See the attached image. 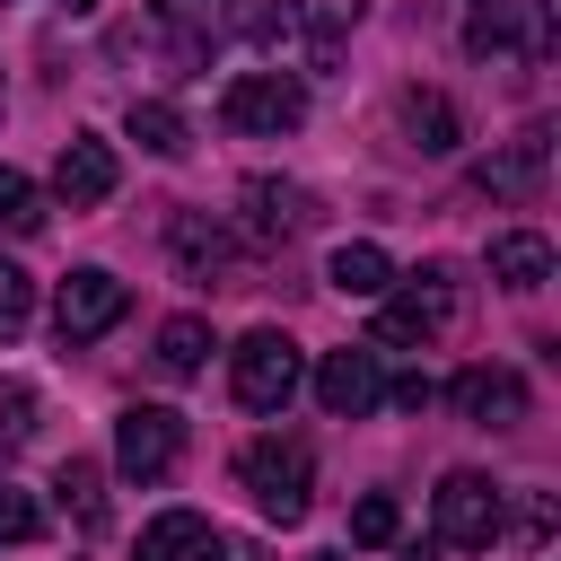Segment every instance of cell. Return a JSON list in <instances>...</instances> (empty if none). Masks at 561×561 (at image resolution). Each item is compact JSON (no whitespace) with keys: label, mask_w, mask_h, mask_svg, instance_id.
Listing matches in <instances>:
<instances>
[{"label":"cell","mask_w":561,"mask_h":561,"mask_svg":"<svg viewBox=\"0 0 561 561\" xmlns=\"http://www.w3.org/2000/svg\"><path fill=\"white\" fill-rule=\"evenodd\" d=\"M456 316H465V280H456L447 263H421V272H403V298L377 307V342H412V351H430V342L456 333Z\"/></svg>","instance_id":"obj_1"},{"label":"cell","mask_w":561,"mask_h":561,"mask_svg":"<svg viewBox=\"0 0 561 561\" xmlns=\"http://www.w3.org/2000/svg\"><path fill=\"white\" fill-rule=\"evenodd\" d=\"M465 53L491 61V70H535V61L552 53V9H543V0H473Z\"/></svg>","instance_id":"obj_2"},{"label":"cell","mask_w":561,"mask_h":561,"mask_svg":"<svg viewBox=\"0 0 561 561\" xmlns=\"http://www.w3.org/2000/svg\"><path fill=\"white\" fill-rule=\"evenodd\" d=\"M237 473H245L254 508H263V517H280V526H298V517H307V500H316V456H307V438H254Z\"/></svg>","instance_id":"obj_3"},{"label":"cell","mask_w":561,"mask_h":561,"mask_svg":"<svg viewBox=\"0 0 561 561\" xmlns=\"http://www.w3.org/2000/svg\"><path fill=\"white\" fill-rule=\"evenodd\" d=\"M219 123H228V131H245V140H280V131H298V123H307V88H298L289 70H245V79H228Z\"/></svg>","instance_id":"obj_4"},{"label":"cell","mask_w":561,"mask_h":561,"mask_svg":"<svg viewBox=\"0 0 561 561\" xmlns=\"http://www.w3.org/2000/svg\"><path fill=\"white\" fill-rule=\"evenodd\" d=\"M298 377H307V359H298V342L289 333H245L237 342V359H228V386H237V403L245 412H280L289 394H298Z\"/></svg>","instance_id":"obj_5"},{"label":"cell","mask_w":561,"mask_h":561,"mask_svg":"<svg viewBox=\"0 0 561 561\" xmlns=\"http://www.w3.org/2000/svg\"><path fill=\"white\" fill-rule=\"evenodd\" d=\"M430 508H438V543H456V552H491L508 535V500L491 473H447Z\"/></svg>","instance_id":"obj_6"},{"label":"cell","mask_w":561,"mask_h":561,"mask_svg":"<svg viewBox=\"0 0 561 561\" xmlns=\"http://www.w3.org/2000/svg\"><path fill=\"white\" fill-rule=\"evenodd\" d=\"M123 316H131V289H123L105 263H79V272L61 280V298H53V333H61V351H79V342L114 333Z\"/></svg>","instance_id":"obj_7"},{"label":"cell","mask_w":561,"mask_h":561,"mask_svg":"<svg viewBox=\"0 0 561 561\" xmlns=\"http://www.w3.org/2000/svg\"><path fill=\"white\" fill-rule=\"evenodd\" d=\"M114 465H123L131 482H167V473L184 465V412H167V403H131V412L114 421Z\"/></svg>","instance_id":"obj_8"},{"label":"cell","mask_w":561,"mask_h":561,"mask_svg":"<svg viewBox=\"0 0 561 561\" xmlns=\"http://www.w3.org/2000/svg\"><path fill=\"white\" fill-rule=\"evenodd\" d=\"M167 245H175L184 280H210V289L245 280V245H237V237H228L210 210H175V219H167Z\"/></svg>","instance_id":"obj_9"},{"label":"cell","mask_w":561,"mask_h":561,"mask_svg":"<svg viewBox=\"0 0 561 561\" xmlns=\"http://www.w3.org/2000/svg\"><path fill=\"white\" fill-rule=\"evenodd\" d=\"M543 167H552V131L526 123L517 140H500V149L473 167V184H482L491 202H535V193H543Z\"/></svg>","instance_id":"obj_10"},{"label":"cell","mask_w":561,"mask_h":561,"mask_svg":"<svg viewBox=\"0 0 561 561\" xmlns=\"http://www.w3.org/2000/svg\"><path fill=\"white\" fill-rule=\"evenodd\" d=\"M377 394H386V368H377V351H368V342H351V351H324V359H316V403H324L333 421L377 412Z\"/></svg>","instance_id":"obj_11"},{"label":"cell","mask_w":561,"mask_h":561,"mask_svg":"<svg viewBox=\"0 0 561 561\" xmlns=\"http://www.w3.org/2000/svg\"><path fill=\"white\" fill-rule=\"evenodd\" d=\"M114 184H123V167H114V140H96V131H70V140H61V167H53V193H61L70 210H96Z\"/></svg>","instance_id":"obj_12"},{"label":"cell","mask_w":561,"mask_h":561,"mask_svg":"<svg viewBox=\"0 0 561 561\" xmlns=\"http://www.w3.org/2000/svg\"><path fill=\"white\" fill-rule=\"evenodd\" d=\"M447 403H456L465 421H482V430H508V421H526V377H517V368H465V377L447 386Z\"/></svg>","instance_id":"obj_13"},{"label":"cell","mask_w":561,"mask_h":561,"mask_svg":"<svg viewBox=\"0 0 561 561\" xmlns=\"http://www.w3.org/2000/svg\"><path fill=\"white\" fill-rule=\"evenodd\" d=\"M237 202H245V228H254L263 245H272V237H298V228L316 219V202H307L298 184H272V175H254V184H245Z\"/></svg>","instance_id":"obj_14"},{"label":"cell","mask_w":561,"mask_h":561,"mask_svg":"<svg viewBox=\"0 0 561 561\" xmlns=\"http://www.w3.org/2000/svg\"><path fill=\"white\" fill-rule=\"evenodd\" d=\"M324 280H333L342 298H386V289H394V254H386V245H368V237H351V245H333Z\"/></svg>","instance_id":"obj_15"},{"label":"cell","mask_w":561,"mask_h":561,"mask_svg":"<svg viewBox=\"0 0 561 561\" xmlns=\"http://www.w3.org/2000/svg\"><path fill=\"white\" fill-rule=\"evenodd\" d=\"M202 552H210V517L202 508H167V517L140 526V552L131 561H202Z\"/></svg>","instance_id":"obj_16"},{"label":"cell","mask_w":561,"mask_h":561,"mask_svg":"<svg viewBox=\"0 0 561 561\" xmlns=\"http://www.w3.org/2000/svg\"><path fill=\"white\" fill-rule=\"evenodd\" d=\"M491 280H500V289H543V280H552V245H543L535 228L491 237Z\"/></svg>","instance_id":"obj_17"},{"label":"cell","mask_w":561,"mask_h":561,"mask_svg":"<svg viewBox=\"0 0 561 561\" xmlns=\"http://www.w3.org/2000/svg\"><path fill=\"white\" fill-rule=\"evenodd\" d=\"M158 26L175 35V61H202L228 26V0H158Z\"/></svg>","instance_id":"obj_18"},{"label":"cell","mask_w":561,"mask_h":561,"mask_svg":"<svg viewBox=\"0 0 561 561\" xmlns=\"http://www.w3.org/2000/svg\"><path fill=\"white\" fill-rule=\"evenodd\" d=\"M403 131H412V149H430V158H447V149L465 140V123H456V105H447L438 88H403Z\"/></svg>","instance_id":"obj_19"},{"label":"cell","mask_w":561,"mask_h":561,"mask_svg":"<svg viewBox=\"0 0 561 561\" xmlns=\"http://www.w3.org/2000/svg\"><path fill=\"white\" fill-rule=\"evenodd\" d=\"M53 491H61V508H70L79 535H105V465H96V456H70V465L53 473Z\"/></svg>","instance_id":"obj_20"},{"label":"cell","mask_w":561,"mask_h":561,"mask_svg":"<svg viewBox=\"0 0 561 561\" xmlns=\"http://www.w3.org/2000/svg\"><path fill=\"white\" fill-rule=\"evenodd\" d=\"M123 123H131V140H140L149 158H184V149H193V131H184V114H175L167 96H131Z\"/></svg>","instance_id":"obj_21"},{"label":"cell","mask_w":561,"mask_h":561,"mask_svg":"<svg viewBox=\"0 0 561 561\" xmlns=\"http://www.w3.org/2000/svg\"><path fill=\"white\" fill-rule=\"evenodd\" d=\"M245 44L272 53V61L298 53V44H307V9H298V0H254V9H245Z\"/></svg>","instance_id":"obj_22"},{"label":"cell","mask_w":561,"mask_h":561,"mask_svg":"<svg viewBox=\"0 0 561 561\" xmlns=\"http://www.w3.org/2000/svg\"><path fill=\"white\" fill-rule=\"evenodd\" d=\"M202 359H210V324H202V316H167V324H158V368H167V377H193Z\"/></svg>","instance_id":"obj_23"},{"label":"cell","mask_w":561,"mask_h":561,"mask_svg":"<svg viewBox=\"0 0 561 561\" xmlns=\"http://www.w3.org/2000/svg\"><path fill=\"white\" fill-rule=\"evenodd\" d=\"M0 228H9V237H35V228H44V193H35L18 167H0Z\"/></svg>","instance_id":"obj_24"},{"label":"cell","mask_w":561,"mask_h":561,"mask_svg":"<svg viewBox=\"0 0 561 561\" xmlns=\"http://www.w3.org/2000/svg\"><path fill=\"white\" fill-rule=\"evenodd\" d=\"M403 535V508L386 500V491H368L359 508H351V543H394Z\"/></svg>","instance_id":"obj_25"},{"label":"cell","mask_w":561,"mask_h":561,"mask_svg":"<svg viewBox=\"0 0 561 561\" xmlns=\"http://www.w3.org/2000/svg\"><path fill=\"white\" fill-rule=\"evenodd\" d=\"M35 535H44V508L18 482H0V543H35Z\"/></svg>","instance_id":"obj_26"},{"label":"cell","mask_w":561,"mask_h":561,"mask_svg":"<svg viewBox=\"0 0 561 561\" xmlns=\"http://www.w3.org/2000/svg\"><path fill=\"white\" fill-rule=\"evenodd\" d=\"M26 316H35V280H26L18 263H0V342L26 333Z\"/></svg>","instance_id":"obj_27"},{"label":"cell","mask_w":561,"mask_h":561,"mask_svg":"<svg viewBox=\"0 0 561 561\" xmlns=\"http://www.w3.org/2000/svg\"><path fill=\"white\" fill-rule=\"evenodd\" d=\"M351 26H359V0H324V9H316V35H307V44H316V61H324Z\"/></svg>","instance_id":"obj_28"},{"label":"cell","mask_w":561,"mask_h":561,"mask_svg":"<svg viewBox=\"0 0 561 561\" xmlns=\"http://www.w3.org/2000/svg\"><path fill=\"white\" fill-rule=\"evenodd\" d=\"M377 403H394V412H430V403H438V386H430V377L412 368V377H394V386H386Z\"/></svg>","instance_id":"obj_29"},{"label":"cell","mask_w":561,"mask_h":561,"mask_svg":"<svg viewBox=\"0 0 561 561\" xmlns=\"http://www.w3.org/2000/svg\"><path fill=\"white\" fill-rule=\"evenodd\" d=\"M26 421H35V394H9V412H0V465H9V447L26 438Z\"/></svg>","instance_id":"obj_30"},{"label":"cell","mask_w":561,"mask_h":561,"mask_svg":"<svg viewBox=\"0 0 561 561\" xmlns=\"http://www.w3.org/2000/svg\"><path fill=\"white\" fill-rule=\"evenodd\" d=\"M517 535H526V543H543V535H552V500H543V491L526 500V517H517Z\"/></svg>","instance_id":"obj_31"},{"label":"cell","mask_w":561,"mask_h":561,"mask_svg":"<svg viewBox=\"0 0 561 561\" xmlns=\"http://www.w3.org/2000/svg\"><path fill=\"white\" fill-rule=\"evenodd\" d=\"M202 561H263V543H219V535H210V552H202Z\"/></svg>","instance_id":"obj_32"},{"label":"cell","mask_w":561,"mask_h":561,"mask_svg":"<svg viewBox=\"0 0 561 561\" xmlns=\"http://www.w3.org/2000/svg\"><path fill=\"white\" fill-rule=\"evenodd\" d=\"M403 561H438V543H403Z\"/></svg>","instance_id":"obj_33"},{"label":"cell","mask_w":561,"mask_h":561,"mask_svg":"<svg viewBox=\"0 0 561 561\" xmlns=\"http://www.w3.org/2000/svg\"><path fill=\"white\" fill-rule=\"evenodd\" d=\"M61 9H70V18H96V0H61Z\"/></svg>","instance_id":"obj_34"},{"label":"cell","mask_w":561,"mask_h":561,"mask_svg":"<svg viewBox=\"0 0 561 561\" xmlns=\"http://www.w3.org/2000/svg\"><path fill=\"white\" fill-rule=\"evenodd\" d=\"M316 561H342V552H316Z\"/></svg>","instance_id":"obj_35"}]
</instances>
